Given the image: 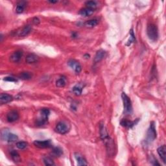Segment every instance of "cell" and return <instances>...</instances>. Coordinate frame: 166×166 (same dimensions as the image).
<instances>
[{
    "instance_id": "ba28073f",
    "label": "cell",
    "mask_w": 166,
    "mask_h": 166,
    "mask_svg": "<svg viewBox=\"0 0 166 166\" xmlns=\"http://www.w3.org/2000/svg\"><path fill=\"white\" fill-rule=\"evenodd\" d=\"M68 64L69 66L74 70L76 74H79L82 70V66L79 62L74 59H71L68 62Z\"/></svg>"
},
{
    "instance_id": "44dd1931",
    "label": "cell",
    "mask_w": 166,
    "mask_h": 166,
    "mask_svg": "<svg viewBox=\"0 0 166 166\" xmlns=\"http://www.w3.org/2000/svg\"><path fill=\"white\" fill-rule=\"evenodd\" d=\"M25 6H26V2L19 1V3L17 4V6H16V13H18V14L22 13L24 10H25Z\"/></svg>"
},
{
    "instance_id": "5b68a950",
    "label": "cell",
    "mask_w": 166,
    "mask_h": 166,
    "mask_svg": "<svg viewBox=\"0 0 166 166\" xmlns=\"http://www.w3.org/2000/svg\"><path fill=\"white\" fill-rule=\"evenodd\" d=\"M104 144L106 145V148L109 156H113L114 155V151H115V145H114V141L112 139L108 136V137L104 139Z\"/></svg>"
},
{
    "instance_id": "5bb4252c",
    "label": "cell",
    "mask_w": 166,
    "mask_h": 166,
    "mask_svg": "<svg viewBox=\"0 0 166 166\" xmlns=\"http://www.w3.org/2000/svg\"><path fill=\"white\" fill-rule=\"evenodd\" d=\"M38 60H39L38 56L35 54H33V53L28 55L25 58V62L27 63V64H34V63L37 62Z\"/></svg>"
},
{
    "instance_id": "9a60e30c",
    "label": "cell",
    "mask_w": 166,
    "mask_h": 166,
    "mask_svg": "<svg viewBox=\"0 0 166 166\" xmlns=\"http://www.w3.org/2000/svg\"><path fill=\"white\" fill-rule=\"evenodd\" d=\"M105 56H106V52L104 50H101L97 51L94 58V62L97 63L100 62V61L103 59Z\"/></svg>"
},
{
    "instance_id": "ffe728a7",
    "label": "cell",
    "mask_w": 166,
    "mask_h": 166,
    "mask_svg": "<svg viewBox=\"0 0 166 166\" xmlns=\"http://www.w3.org/2000/svg\"><path fill=\"white\" fill-rule=\"evenodd\" d=\"M99 23V19L97 18H94V19H90V20L87 21L86 22H85L84 25L86 27L88 28H92L96 27L97 24Z\"/></svg>"
},
{
    "instance_id": "30bf717a",
    "label": "cell",
    "mask_w": 166,
    "mask_h": 166,
    "mask_svg": "<svg viewBox=\"0 0 166 166\" xmlns=\"http://www.w3.org/2000/svg\"><path fill=\"white\" fill-rule=\"evenodd\" d=\"M19 119V114L16 110L10 111L7 115V119L9 123H13Z\"/></svg>"
},
{
    "instance_id": "83f0119b",
    "label": "cell",
    "mask_w": 166,
    "mask_h": 166,
    "mask_svg": "<svg viewBox=\"0 0 166 166\" xmlns=\"http://www.w3.org/2000/svg\"><path fill=\"white\" fill-rule=\"evenodd\" d=\"M27 146H28V143L25 142V141H18V142L16 143L17 148H18L19 149H21V150L25 149Z\"/></svg>"
},
{
    "instance_id": "603a6c76",
    "label": "cell",
    "mask_w": 166,
    "mask_h": 166,
    "mask_svg": "<svg viewBox=\"0 0 166 166\" xmlns=\"http://www.w3.org/2000/svg\"><path fill=\"white\" fill-rule=\"evenodd\" d=\"M137 121H127V120H122L121 121V125L123 127L127 128H132L133 126L135 125L137 123Z\"/></svg>"
},
{
    "instance_id": "7402d4cb",
    "label": "cell",
    "mask_w": 166,
    "mask_h": 166,
    "mask_svg": "<svg viewBox=\"0 0 166 166\" xmlns=\"http://www.w3.org/2000/svg\"><path fill=\"white\" fill-rule=\"evenodd\" d=\"M11 156L12 159L13 160V161L15 163H18L19 162H21V158L20 156H19V153L17 152L15 150H13L11 151Z\"/></svg>"
},
{
    "instance_id": "7c38bea8",
    "label": "cell",
    "mask_w": 166,
    "mask_h": 166,
    "mask_svg": "<svg viewBox=\"0 0 166 166\" xmlns=\"http://www.w3.org/2000/svg\"><path fill=\"white\" fill-rule=\"evenodd\" d=\"M13 97L12 96L7 94H1L0 95V102L1 104H7L13 101Z\"/></svg>"
},
{
    "instance_id": "9c48e42d",
    "label": "cell",
    "mask_w": 166,
    "mask_h": 166,
    "mask_svg": "<svg viewBox=\"0 0 166 166\" xmlns=\"http://www.w3.org/2000/svg\"><path fill=\"white\" fill-rule=\"evenodd\" d=\"M34 145H35L36 147L40 148V149H45L51 147L52 144L50 140H44V141H39L36 140L34 141Z\"/></svg>"
},
{
    "instance_id": "6da1fadb",
    "label": "cell",
    "mask_w": 166,
    "mask_h": 166,
    "mask_svg": "<svg viewBox=\"0 0 166 166\" xmlns=\"http://www.w3.org/2000/svg\"><path fill=\"white\" fill-rule=\"evenodd\" d=\"M121 98L123 102V108H124V114L129 115L133 112V106H132L131 100L128 97L125 93H122Z\"/></svg>"
},
{
    "instance_id": "d6986e66",
    "label": "cell",
    "mask_w": 166,
    "mask_h": 166,
    "mask_svg": "<svg viewBox=\"0 0 166 166\" xmlns=\"http://www.w3.org/2000/svg\"><path fill=\"white\" fill-rule=\"evenodd\" d=\"M100 136H101V138L102 140H104V139H105L106 138H107L108 136V132H107L105 126H104V123H101L100 125Z\"/></svg>"
},
{
    "instance_id": "2e32d148",
    "label": "cell",
    "mask_w": 166,
    "mask_h": 166,
    "mask_svg": "<svg viewBox=\"0 0 166 166\" xmlns=\"http://www.w3.org/2000/svg\"><path fill=\"white\" fill-rule=\"evenodd\" d=\"M32 31V27L30 25H26L21 29V31H19L18 33V36H21V37H23V36H26L30 34V33Z\"/></svg>"
},
{
    "instance_id": "8fae6325",
    "label": "cell",
    "mask_w": 166,
    "mask_h": 166,
    "mask_svg": "<svg viewBox=\"0 0 166 166\" xmlns=\"http://www.w3.org/2000/svg\"><path fill=\"white\" fill-rule=\"evenodd\" d=\"M23 56V52L21 51H16L10 57V60L13 62H18L21 60Z\"/></svg>"
},
{
    "instance_id": "f1b7e54d",
    "label": "cell",
    "mask_w": 166,
    "mask_h": 166,
    "mask_svg": "<svg viewBox=\"0 0 166 166\" xmlns=\"http://www.w3.org/2000/svg\"><path fill=\"white\" fill-rule=\"evenodd\" d=\"M52 152H53V155L55 156V157H60V156L63 154L62 150L59 147H55L53 149Z\"/></svg>"
},
{
    "instance_id": "3957f363",
    "label": "cell",
    "mask_w": 166,
    "mask_h": 166,
    "mask_svg": "<svg viewBox=\"0 0 166 166\" xmlns=\"http://www.w3.org/2000/svg\"><path fill=\"white\" fill-rule=\"evenodd\" d=\"M50 111L48 108H42L40 110V117L36 122L37 126H42L47 123L48 117L50 116Z\"/></svg>"
},
{
    "instance_id": "484cf974",
    "label": "cell",
    "mask_w": 166,
    "mask_h": 166,
    "mask_svg": "<svg viewBox=\"0 0 166 166\" xmlns=\"http://www.w3.org/2000/svg\"><path fill=\"white\" fill-rule=\"evenodd\" d=\"M19 77L21 79L23 80H29L32 78V74L30 72H21L20 74L19 75Z\"/></svg>"
},
{
    "instance_id": "ac0fdd59",
    "label": "cell",
    "mask_w": 166,
    "mask_h": 166,
    "mask_svg": "<svg viewBox=\"0 0 166 166\" xmlns=\"http://www.w3.org/2000/svg\"><path fill=\"white\" fill-rule=\"evenodd\" d=\"M75 157L76 158L77 161V163L79 165H87L88 163L86 162V160L84 159V158L82 157V155H80L79 153H75L74 154Z\"/></svg>"
},
{
    "instance_id": "4dcf8cb0",
    "label": "cell",
    "mask_w": 166,
    "mask_h": 166,
    "mask_svg": "<svg viewBox=\"0 0 166 166\" xmlns=\"http://www.w3.org/2000/svg\"><path fill=\"white\" fill-rule=\"evenodd\" d=\"M130 36H131V38H130V39H129V40L128 41L127 44V46H130L131 44L133 43L136 40L135 36H134V31H133V29H131V31H130Z\"/></svg>"
},
{
    "instance_id": "cb8c5ba5",
    "label": "cell",
    "mask_w": 166,
    "mask_h": 166,
    "mask_svg": "<svg viewBox=\"0 0 166 166\" xmlns=\"http://www.w3.org/2000/svg\"><path fill=\"white\" fill-rule=\"evenodd\" d=\"M72 91L74 93V94L75 95V96H79L82 94V88L81 86H80V85L77 84V85H75L74 88H73Z\"/></svg>"
},
{
    "instance_id": "7a4b0ae2",
    "label": "cell",
    "mask_w": 166,
    "mask_h": 166,
    "mask_svg": "<svg viewBox=\"0 0 166 166\" xmlns=\"http://www.w3.org/2000/svg\"><path fill=\"white\" fill-rule=\"evenodd\" d=\"M147 33L149 38L152 41H157L158 38V30L157 25L150 24L147 26Z\"/></svg>"
},
{
    "instance_id": "4fadbf2b",
    "label": "cell",
    "mask_w": 166,
    "mask_h": 166,
    "mask_svg": "<svg viewBox=\"0 0 166 166\" xmlns=\"http://www.w3.org/2000/svg\"><path fill=\"white\" fill-rule=\"evenodd\" d=\"M157 152L159 155L160 157L162 160L163 161V162L165 163H166V147L165 145H162L160 146V147L158 148Z\"/></svg>"
},
{
    "instance_id": "277c9868",
    "label": "cell",
    "mask_w": 166,
    "mask_h": 166,
    "mask_svg": "<svg viewBox=\"0 0 166 166\" xmlns=\"http://www.w3.org/2000/svg\"><path fill=\"white\" fill-rule=\"evenodd\" d=\"M70 126L65 121H60L56 125L55 131L60 134H66L69 132Z\"/></svg>"
},
{
    "instance_id": "4316f807",
    "label": "cell",
    "mask_w": 166,
    "mask_h": 166,
    "mask_svg": "<svg viewBox=\"0 0 166 166\" xmlns=\"http://www.w3.org/2000/svg\"><path fill=\"white\" fill-rule=\"evenodd\" d=\"M85 5H86L87 8L91 9L92 10H95L97 8V3H96V1H86V3H85Z\"/></svg>"
},
{
    "instance_id": "f546056e",
    "label": "cell",
    "mask_w": 166,
    "mask_h": 166,
    "mask_svg": "<svg viewBox=\"0 0 166 166\" xmlns=\"http://www.w3.org/2000/svg\"><path fill=\"white\" fill-rule=\"evenodd\" d=\"M44 163L46 165H54L55 163L51 158L49 157H44L43 159Z\"/></svg>"
},
{
    "instance_id": "e0dca14e",
    "label": "cell",
    "mask_w": 166,
    "mask_h": 166,
    "mask_svg": "<svg viewBox=\"0 0 166 166\" xmlns=\"http://www.w3.org/2000/svg\"><path fill=\"white\" fill-rule=\"evenodd\" d=\"M94 10L87 8V7L82 9L79 11V14H80V15L84 17H88V16H91L93 14H94Z\"/></svg>"
},
{
    "instance_id": "8992f818",
    "label": "cell",
    "mask_w": 166,
    "mask_h": 166,
    "mask_svg": "<svg viewBox=\"0 0 166 166\" xmlns=\"http://www.w3.org/2000/svg\"><path fill=\"white\" fill-rule=\"evenodd\" d=\"M1 138L3 140L8 141V142L9 143L14 142V141L18 140V136H17L16 134H13V133H10L6 130L1 131Z\"/></svg>"
},
{
    "instance_id": "d4e9b609",
    "label": "cell",
    "mask_w": 166,
    "mask_h": 166,
    "mask_svg": "<svg viewBox=\"0 0 166 166\" xmlns=\"http://www.w3.org/2000/svg\"><path fill=\"white\" fill-rule=\"evenodd\" d=\"M66 84V78L64 77L59 78V79L56 81V86L58 88L64 87Z\"/></svg>"
},
{
    "instance_id": "d6a6232c",
    "label": "cell",
    "mask_w": 166,
    "mask_h": 166,
    "mask_svg": "<svg viewBox=\"0 0 166 166\" xmlns=\"http://www.w3.org/2000/svg\"><path fill=\"white\" fill-rule=\"evenodd\" d=\"M33 23L34 24H35V25H38V24L40 23V19L37 18V17H35V18H34L33 19Z\"/></svg>"
},
{
    "instance_id": "52a82bcc",
    "label": "cell",
    "mask_w": 166,
    "mask_h": 166,
    "mask_svg": "<svg viewBox=\"0 0 166 166\" xmlns=\"http://www.w3.org/2000/svg\"><path fill=\"white\" fill-rule=\"evenodd\" d=\"M157 138V132H156L155 125L154 122H151L150 124V127L147 131V140L149 142H151Z\"/></svg>"
},
{
    "instance_id": "1f68e13d",
    "label": "cell",
    "mask_w": 166,
    "mask_h": 166,
    "mask_svg": "<svg viewBox=\"0 0 166 166\" xmlns=\"http://www.w3.org/2000/svg\"><path fill=\"white\" fill-rule=\"evenodd\" d=\"M3 80H6V81H9V82H17L18 81V80H17L16 78H14L13 77H5V79Z\"/></svg>"
},
{
    "instance_id": "836d02e7",
    "label": "cell",
    "mask_w": 166,
    "mask_h": 166,
    "mask_svg": "<svg viewBox=\"0 0 166 166\" xmlns=\"http://www.w3.org/2000/svg\"><path fill=\"white\" fill-rule=\"evenodd\" d=\"M48 2L50 3H57L58 1H49Z\"/></svg>"
}]
</instances>
